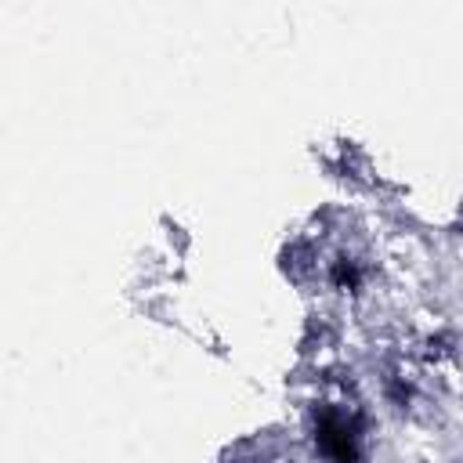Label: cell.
<instances>
[{"mask_svg":"<svg viewBox=\"0 0 463 463\" xmlns=\"http://www.w3.org/2000/svg\"><path fill=\"white\" fill-rule=\"evenodd\" d=\"M459 210H463V203H459Z\"/></svg>","mask_w":463,"mask_h":463,"instance_id":"obj_4","label":"cell"},{"mask_svg":"<svg viewBox=\"0 0 463 463\" xmlns=\"http://www.w3.org/2000/svg\"><path fill=\"white\" fill-rule=\"evenodd\" d=\"M326 282H329L333 289H340V293H358L362 282H365V268H362L358 257L336 253V257L326 264Z\"/></svg>","mask_w":463,"mask_h":463,"instance_id":"obj_2","label":"cell"},{"mask_svg":"<svg viewBox=\"0 0 463 463\" xmlns=\"http://www.w3.org/2000/svg\"><path fill=\"white\" fill-rule=\"evenodd\" d=\"M282 271L297 282V286H304V282H311L315 275H318V257H315V246L311 242H289L286 250H282Z\"/></svg>","mask_w":463,"mask_h":463,"instance_id":"obj_3","label":"cell"},{"mask_svg":"<svg viewBox=\"0 0 463 463\" xmlns=\"http://www.w3.org/2000/svg\"><path fill=\"white\" fill-rule=\"evenodd\" d=\"M315 449L326 463H358L362 420L347 402H326L315 409Z\"/></svg>","mask_w":463,"mask_h":463,"instance_id":"obj_1","label":"cell"}]
</instances>
